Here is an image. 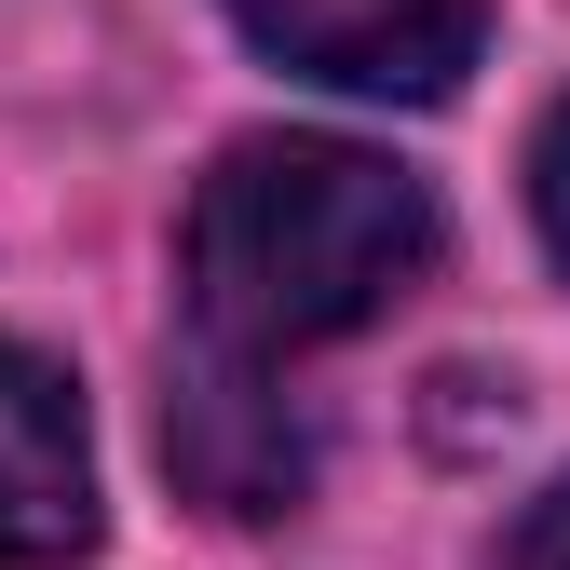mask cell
Instances as JSON below:
<instances>
[{
  "label": "cell",
  "mask_w": 570,
  "mask_h": 570,
  "mask_svg": "<svg viewBox=\"0 0 570 570\" xmlns=\"http://www.w3.org/2000/svg\"><path fill=\"white\" fill-rule=\"evenodd\" d=\"M530 204H543V245L570 258V109L543 122V150H530Z\"/></svg>",
  "instance_id": "5b68a950"
},
{
  "label": "cell",
  "mask_w": 570,
  "mask_h": 570,
  "mask_svg": "<svg viewBox=\"0 0 570 570\" xmlns=\"http://www.w3.org/2000/svg\"><path fill=\"white\" fill-rule=\"evenodd\" d=\"M232 14L258 55L340 96H449L489 41V0H232Z\"/></svg>",
  "instance_id": "7a4b0ae2"
},
{
  "label": "cell",
  "mask_w": 570,
  "mask_h": 570,
  "mask_svg": "<svg viewBox=\"0 0 570 570\" xmlns=\"http://www.w3.org/2000/svg\"><path fill=\"white\" fill-rule=\"evenodd\" d=\"M517 570H570V489H543L530 530H517Z\"/></svg>",
  "instance_id": "8992f818"
},
{
  "label": "cell",
  "mask_w": 570,
  "mask_h": 570,
  "mask_svg": "<svg viewBox=\"0 0 570 570\" xmlns=\"http://www.w3.org/2000/svg\"><path fill=\"white\" fill-rule=\"evenodd\" d=\"M435 258V204L353 136H245L190 190V326L232 367H285L313 340L394 313Z\"/></svg>",
  "instance_id": "6da1fadb"
},
{
  "label": "cell",
  "mask_w": 570,
  "mask_h": 570,
  "mask_svg": "<svg viewBox=\"0 0 570 570\" xmlns=\"http://www.w3.org/2000/svg\"><path fill=\"white\" fill-rule=\"evenodd\" d=\"M164 449L190 462V489L218 517H272L285 489H299V435L258 407V367H204L177 407H164Z\"/></svg>",
  "instance_id": "277c9868"
},
{
  "label": "cell",
  "mask_w": 570,
  "mask_h": 570,
  "mask_svg": "<svg viewBox=\"0 0 570 570\" xmlns=\"http://www.w3.org/2000/svg\"><path fill=\"white\" fill-rule=\"evenodd\" d=\"M82 543H96L82 394H68L28 340H0V570H68Z\"/></svg>",
  "instance_id": "3957f363"
}]
</instances>
